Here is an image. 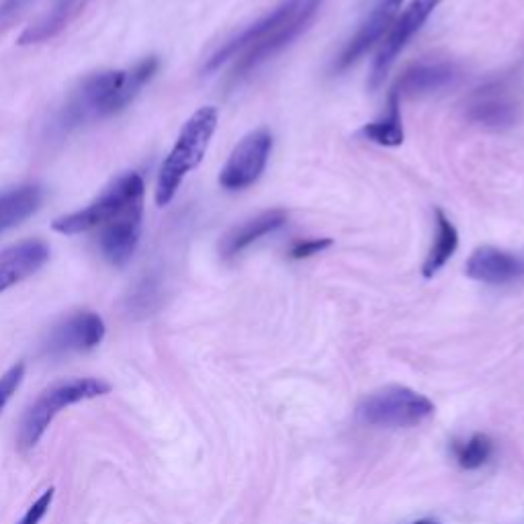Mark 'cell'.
Returning a JSON list of instances; mask_svg holds the SVG:
<instances>
[{"mask_svg": "<svg viewBox=\"0 0 524 524\" xmlns=\"http://www.w3.org/2000/svg\"><path fill=\"white\" fill-rule=\"evenodd\" d=\"M324 0H283L269 15L242 29L236 37L226 41L205 64L203 72L211 74L222 64L238 58L234 80L246 76L262 62L271 60L289 43H293L316 19Z\"/></svg>", "mask_w": 524, "mask_h": 524, "instance_id": "6da1fadb", "label": "cell"}, {"mask_svg": "<svg viewBox=\"0 0 524 524\" xmlns=\"http://www.w3.org/2000/svg\"><path fill=\"white\" fill-rule=\"evenodd\" d=\"M160 60L150 56L129 70H109L84 78L58 113L60 131H72L84 123L105 119L123 111L154 78Z\"/></svg>", "mask_w": 524, "mask_h": 524, "instance_id": "7a4b0ae2", "label": "cell"}, {"mask_svg": "<svg viewBox=\"0 0 524 524\" xmlns=\"http://www.w3.org/2000/svg\"><path fill=\"white\" fill-rule=\"evenodd\" d=\"M217 113L215 107H201L191 115V119L181 129L177 144L172 146L170 154L164 158L158 181H156V205H168L174 195L179 193L183 181L189 172H193L205 158V152L211 144V138L217 129Z\"/></svg>", "mask_w": 524, "mask_h": 524, "instance_id": "3957f363", "label": "cell"}, {"mask_svg": "<svg viewBox=\"0 0 524 524\" xmlns=\"http://www.w3.org/2000/svg\"><path fill=\"white\" fill-rule=\"evenodd\" d=\"M109 391L111 385L97 377H74L50 385L25 412L19 428V447L23 451L33 449L62 410L107 396Z\"/></svg>", "mask_w": 524, "mask_h": 524, "instance_id": "277c9868", "label": "cell"}, {"mask_svg": "<svg viewBox=\"0 0 524 524\" xmlns=\"http://www.w3.org/2000/svg\"><path fill=\"white\" fill-rule=\"evenodd\" d=\"M144 195H146L144 179L138 172H127L89 207L54 220L52 230L64 236L86 234L99 228L103 230L105 226L119 220V217L127 213L131 207L144 205Z\"/></svg>", "mask_w": 524, "mask_h": 524, "instance_id": "5b68a950", "label": "cell"}, {"mask_svg": "<svg viewBox=\"0 0 524 524\" xmlns=\"http://www.w3.org/2000/svg\"><path fill=\"white\" fill-rule=\"evenodd\" d=\"M434 414V404L422 393L404 387L387 385L377 389L359 404L357 416L363 424L377 428H412Z\"/></svg>", "mask_w": 524, "mask_h": 524, "instance_id": "8992f818", "label": "cell"}, {"mask_svg": "<svg viewBox=\"0 0 524 524\" xmlns=\"http://www.w3.org/2000/svg\"><path fill=\"white\" fill-rule=\"evenodd\" d=\"M520 99L510 80H490L467 97V121L486 129H508L518 121Z\"/></svg>", "mask_w": 524, "mask_h": 524, "instance_id": "52a82bcc", "label": "cell"}, {"mask_svg": "<svg viewBox=\"0 0 524 524\" xmlns=\"http://www.w3.org/2000/svg\"><path fill=\"white\" fill-rule=\"evenodd\" d=\"M273 150V136L269 129H256L248 134L230 154L220 172V185L226 191H244L252 187L267 168Z\"/></svg>", "mask_w": 524, "mask_h": 524, "instance_id": "ba28073f", "label": "cell"}, {"mask_svg": "<svg viewBox=\"0 0 524 524\" xmlns=\"http://www.w3.org/2000/svg\"><path fill=\"white\" fill-rule=\"evenodd\" d=\"M441 3L443 0H412L408 9L402 13V17L398 21H393L389 33L381 41L379 54L371 70V80H369L371 89H377V86L385 80V74L389 72L391 64L396 62L400 52L408 46L410 39L422 29V25L428 21V17Z\"/></svg>", "mask_w": 524, "mask_h": 524, "instance_id": "9c48e42d", "label": "cell"}, {"mask_svg": "<svg viewBox=\"0 0 524 524\" xmlns=\"http://www.w3.org/2000/svg\"><path fill=\"white\" fill-rule=\"evenodd\" d=\"M105 332L107 328L99 314L78 312L52 330L46 342V351L50 355L93 351L103 342Z\"/></svg>", "mask_w": 524, "mask_h": 524, "instance_id": "30bf717a", "label": "cell"}, {"mask_svg": "<svg viewBox=\"0 0 524 524\" xmlns=\"http://www.w3.org/2000/svg\"><path fill=\"white\" fill-rule=\"evenodd\" d=\"M465 273L469 279L486 285H510L524 279V254L482 246L469 256Z\"/></svg>", "mask_w": 524, "mask_h": 524, "instance_id": "8fae6325", "label": "cell"}, {"mask_svg": "<svg viewBox=\"0 0 524 524\" xmlns=\"http://www.w3.org/2000/svg\"><path fill=\"white\" fill-rule=\"evenodd\" d=\"M404 0H381V3L373 9L369 19L361 25L355 37L346 43L344 50L334 62V70L342 72L346 68H351L359 58H363L377 41H383L385 33L393 25V19H396L400 7Z\"/></svg>", "mask_w": 524, "mask_h": 524, "instance_id": "7c38bea8", "label": "cell"}, {"mask_svg": "<svg viewBox=\"0 0 524 524\" xmlns=\"http://www.w3.org/2000/svg\"><path fill=\"white\" fill-rule=\"evenodd\" d=\"M142 217L144 205H136L123 213L119 220L103 228L99 246L113 267H125L134 256L142 238Z\"/></svg>", "mask_w": 524, "mask_h": 524, "instance_id": "4fadbf2b", "label": "cell"}, {"mask_svg": "<svg viewBox=\"0 0 524 524\" xmlns=\"http://www.w3.org/2000/svg\"><path fill=\"white\" fill-rule=\"evenodd\" d=\"M50 260V246L41 240H25L0 252V293L35 275Z\"/></svg>", "mask_w": 524, "mask_h": 524, "instance_id": "5bb4252c", "label": "cell"}, {"mask_svg": "<svg viewBox=\"0 0 524 524\" xmlns=\"http://www.w3.org/2000/svg\"><path fill=\"white\" fill-rule=\"evenodd\" d=\"M457 78L459 70L451 62H418L398 78L391 93H396L400 99L432 95L455 84Z\"/></svg>", "mask_w": 524, "mask_h": 524, "instance_id": "9a60e30c", "label": "cell"}, {"mask_svg": "<svg viewBox=\"0 0 524 524\" xmlns=\"http://www.w3.org/2000/svg\"><path fill=\"white\" fill-rule=\"evenodd\" d=\"M289 220V215L285 209H271L260 213L252 220L236 226L234 230H230L220 244V252L224 258H234L240 252H244L248 246H252L254 242H258L260 238H265L277 230H281Z\"/></svg>", "mask_w": 524, "mask_h": 524, "instance_id": "2e32d148", "label": "cell"}, {"mask_svg": "<svg viewBox=\"0 0 524 524\" xmlns=\"http://www.w3.org/2000/svg\"><path fill=\"white\" fill-rule=\"evenodd\" d=\"M89 3L91 0H56L54 9L46 17H41L35 25L27 27L17 43L19 46H35V43L54 39L86 9Z\"/></svg>", "mask_w": 524, "mask_h": 524, "instance_id": "e0dca14e", "label": "cell"}, {"mask_svg": "<svg viewBox=\"0 0 524 524\" xmlns=\"http://www.w3.org/2000/svg\"><path fill=\"white\" fill-rule=\"evenodd\" d=\"M43 203V189L37 185H23L0 193V232H7L27 217H31Z\"/></svg>", "mask_w": 524, "mask_h": 524, "instance_id": "ac0fdd59", "label": "cell"}, {"mask_svg": "<svg viewBox=\"0 0 524 524\" xmlns=\"http://www.w3.org/2000/svg\"><path fill=\"white\" fill-rule=\"evenodd\" d=\"M434 220H436L434 242L428 250V256H426L424 267H422V275L426 279H430V277L439 273L459 248V232H457L455 224L449 220V217L441 209H436Z\"/></svg>", "mask_w": 524, "mask_h": 524, "instance_id": "d6986e66", "label": "cell"}, {"mask_svg": "<svg viewBox=\"0 0 524 524\" xmlns=\"http://www.w3.org/2000/svg\"><path fill=\"white\" fill-rule=\"evenodd\" d=\"M400 105H402V99L396 93H389L387 113L381 119L367 123L361 129V136L377 146H385V148L400 146L404 142V125H402Z\"/></svg>", "mask_w": 524, "mask_h": 524, "instance_id": "ffe728a7", "label": "cell"}, {"mask_svg": "<svg viewBox=\"0 0 524 524\" xmlns=\"http://www.w3.org/2000/svg\"><path fill=\"white\" fill-rule=\"evenodd\" d=\"M158 301H160V283L154 277H144L134 287V291L129 293L127 308H129V314L142 318L156 310Z\"/></svg>", "mask_w": 524, "mask_h": 524, "instance_id": "44dd1931", "label": "cell"}, {"mask_svg": "<svg viewBox=\"0 0 524 524\" xmlns=\"http://www.w3.org/2000/svg\"><path fill=\"white\" fill-rule=\"evenodd\" d=\"M490 457H492V441L486 434H473L471 439L465 445H461L457 451V461L467 471H475L486 465Z\"/></svg>", "mask_w": 524, "mask_h": 524, "instance_id": "7402d4cb", "label": "cell"}, {"mask_svg": "<svg viewBox=\"0 0 524 524\" xmlns=\"http://www.w3.org/2000/svg\"><path fill=\"white\" fill-rule=\"evenodd\" d=\"M25 379V363L13 365L3 377H0V414L5 412L7 404L13 400L17 389Z\"/></svg>", "mask_w": 524, "mask_h": 524, "instance_id": "603a6c76", "label": "cell"}, {"mask_svg": "<svg viewBox=\"0 0 524 524\" xmlns=\"http://www.w3.org/2000/svg\"><path fill=\"white\" fill-rule=\"evenodd\" d=\"M54 496H56V488H48L27 508V512L23 514V518L17 524H39L43 518H46V514L50 512Z\"/></svg>", "mask_w": 524, "mask_h": 524, "instance_id": "cb8c5ba5", "label": "cell"}, {"mask_svg": "<svg viewBox=\"0 0 524 524\" xmlns=\"http://www.w3.org/2000/svg\"><path fill=\"white\" fill-rule=\"evenodd\" d=\"M332 246L330 238H312V240H299L291 246L289 256L293 260H303V258H310L314 254H320L324 250H328Z\"/></svg>", "mask_w": 524, "mask_h": 524, "instance_id": "d4e9b609", "label": "cell"}, {"mask_svg": "<svg viewBox=\"0 0 524 524\" xmlns=\"http://www.w3.org/2000/svg\"><path fill=\"white\" fill-rule=\"evenodd\" d=\"M29 3L31 0H5V3L0 5V29L13 23L15 17H19L29 7Z\"/></svg>", "mask_w": 524, "mask_h": 524, "instance_id": "484cf974", "label": "cell"}, {"mask_svg": "<svg viewBox=\"0 0 524 524\" xmlns=\"http://www.w3.org/2000/svg\"><path fill=\"white\" fill-rule=\"evenodd\" d=\"M412 524H439V522H434V520H416Z\"/></svg>", "mask_w": 524, "mask_h": 524, "instance_id": "4316f807", "label": "cell"}]
</instances>
